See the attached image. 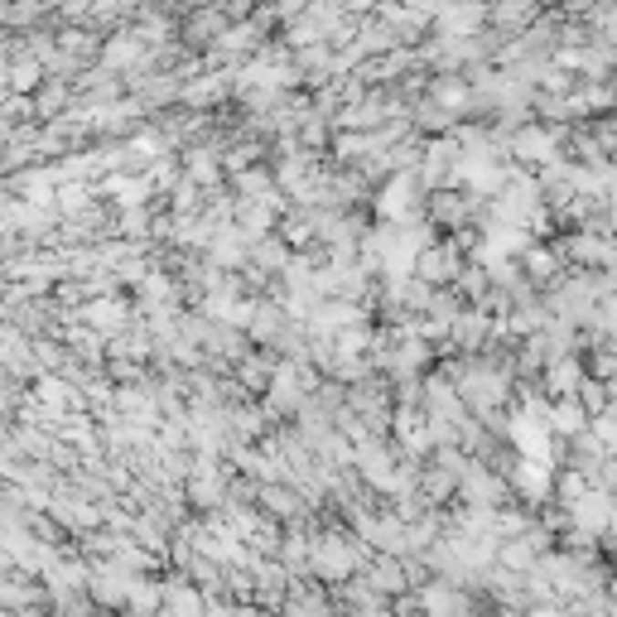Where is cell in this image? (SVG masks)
Returning a JSON list of instances; mask_svg holds the SVG:
<instances>
[{"label": "cell", "mask_w": 617, "mask_h": 617, "mask_svg": "<svg viewBox=\"0 0 617 617\" xmlns=\"http://www.w3.org/2000/svg\"><path fill=\"white\" fill-rule=\"evenodd\" d=\"M82 319H88L92 329H101V333H121V329H126V308H121V304H111V299L88 304V308H82Z\"/></svg>", "instance_id": "obj_1"}, {"label": "cell", "mask_w": 617, "mask_h": 617, "mask_svg": "<svg viewBox=\"0 0 617 617\" xmlns=\"http://www.w3.org/2000/svg\"><path fill=\"white\" fill-rule=\"evenodd\" d=\"M550 150H555V141H550V135H540V131H526L521 135V141H517V154H521V160H550Z\"/></svg>", "instance_id": "obj_2"}, {"label": "cell", "mask_w": 617, "mask_h": 617, "mask_svg": "<svg viewBox=\"0 0 617 617\" xmlns=\"http://www.w3.org/2000/svg\"><path fill=\"white\" fill-rule=\"evenodd\" d=\"M526 270H530V280H555L559 256H555V251H530V256H526Z\"/></svg>", "instance_id": "obj_3"}]
</instances>
